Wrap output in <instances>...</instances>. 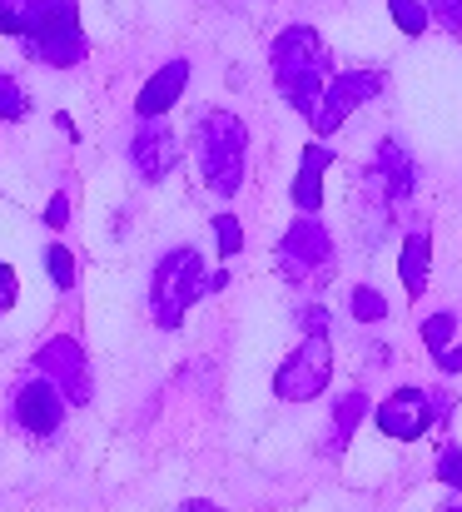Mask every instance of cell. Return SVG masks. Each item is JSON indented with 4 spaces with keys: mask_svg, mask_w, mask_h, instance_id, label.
Here are the masks:
<instances>
[{
    "mask_svg": "<svg viewBox=\"0 0 462 512\" xmlns=\"http://www.w3.org/2000/svg\"><path fill=\"white\" fill-rule=\"evenodd\" d=\"M363 413H368V393H363V388H353V393H343V398L333 403V438H328V453H338V448L353 438V428L363 423Z\"/></svg>",
    "mask_w": 462,
    "mask_h": 512,
    "instance_id": "2e32d148",
    "label": "cell"
},
{
    "mask_svg": "<svg viewBox=\"0 0 462 512\" xmlns=\"http://www.w3.org/2000/svg\"><path fill=\"white\" fill-rule=\"evenodd\" d=\"M438 478H443L453 493H462V448H443V453H438Z\"/></svg>",
    "mask_w": 462,
    "mask_h": 512,
    "instance_id": "cb8c5ba5",
    "label": "cell"
},
{
    "mask_svg": "<svg viewBox=\"0 0 462 512\" xmlns=\"http://www.w3.org/2000/svg\"><path fill=\"white\" fill-rule=\"evenodd\" d=\"M45 274H50L55 289H70V284H75V254H70L65 244H50V249H45Z\"/></svg>",
    "mask_w": 462,
    "mask_h": 512,
    "instance_id": "44dd1931",
    "label": "cell"
},
{
    "mask_svg": "<svg viewBox=\"0 0 462 512\" xmlns=\"http://www.w3.org/2000/svg\"><path fill=\"white\" fill-rule=\"evenodd\" d=\"M30 115V95L15 75H0V120H25Z\"/></svg>",
    "mask_w": 462,
    "mask_h": 512,
    "instance_id": "d6986e66",
    "label": "cell"
},
{
    "mask_svg": "<svg viewBox=\"0 0 462 512\" xmlns=\"http://www.w3.org/2000/svg\"><path fill=\"white\" fill-rule=\"evenodd\" d=\"M194 165L219 199H234L249 174V125L234 110H204L194 120Z\"/></svg>",
    "mask_w": 462,
    "mask_h": 512,
    "instance_id": "3957f363",
    "label": "cell"
},
{
    "mask_svg": "<svg viewBox=\"0 0 462 512\" xmlns=\"http://www.w3.org/2000/svg\"><path fill=\"white\" fill-rule=\"evenodd\" d=\"M423 5H428L433 25H443L453 40H462V0H423Z\"/></svg>",
    "mask_w": 462,
    "mask_h": 512,
    "instance_id": "603a6c76",
    "label": "cell"
},
{
    "mask_svg": "<svg viewBox=\"0 0 462 512\" xmlns=\"http://www.w3.org/2000/svg\"><path fill=\"white\" fill-rule=\"evenodd\" d=\"M328 378H333V348H328V339H304L279 363L274 393L284 403H308V398H318L328 388Z\"/></svg>",
    "mask_w": 462,
    "mask_h": 512,
    "instance_id": "30bf717a",
    "label": "cell"
},
{
    "mask_svg": "<svg viewBox=\"0 0 462 512\" xmlns=\"http://www.w3.org/2000/svg\"><path fill=\"white\" fill-rule=\"evenodd\" d=\"M388 90V75L383 70H343V75H333L328 80V90H323V100H318V110H313V130H318V140H328L348 115H358L368 100H378Z\"/></svg>",
    "mask_w": 462,
    "mask_h": 512,
    "instance_id": "ba28073f",
    "label": "cell"
},
{
    "mask_svg": "<svg viewBox=\"0 0 462 512\" xmlns=\"http://www.w3.org/2000/svg\"><path fill=\"white\" fill-rule=\"evenodd\" d=\"M45 224H50V229H65V224H70V199H65V194H55V199L45 204Z\"/></svg>",
    "mask_w": 462,
    "mask_h": 512,
    "instance_id": "4316f807",
    "label": "cell"
},
{
    "mask_svg": "<svg viewBox=\"0 0 462 512\" xmlns=\"http://www.w3.org/2000/svg\"><path fill=\"white\" fill-rule=\"evenodd\" d=\"M453 334H458V319H453V314H433V319H423V343H428L433 358H438L443 348H453Z\"/></svg>",
    "mask_w": 462,
    "mask_h": 512,
    "instance_id": "7402d4cb",
    "label": "cell"
},
{
    "mask_svg": "<svg viewBox=\"0 0 462 512\" xmlns=\"http://www.w3.org/2000/svg\"><path fill=\"white\" fill-rule=\"evenodd\" d=\"M443 512H462V503H448V508H443Z\"/></svg>",
    "mask_w": 462,
    "mask_h": 512,
    "instance_id": "f546056e",
    "label": "cell"
},
{
    "mask_svg": "<svg viewBox=\"0 0 462 512\" xmlns=\"http://www.w3.org/2000/svg\"><path fill=\"white\" fill-rule=\"evenodd\" d=\"M348 314H353L358 324H378V319H388V299H383L373 284H358V289L348 294Z\"/></svg>",
    "mask_w": 462,
    "mask_h": 512,
    "instance_id": "e0dca14e",
    "label": "cell"
},
{
    "mask_svg": "<svg viewBox=\"0 0 462 512\" xmlns=\"http://www.w3.org/2000/svg\"><path fill=\"white\" fill-rule=\"evenodd\" d=\"M184 90H189V60H164L150 80L140 85V95H135V115H140V120H164V115L179 105Z\"/></svg>",
    "mask_w": 462,
    "mask_h": 512,
    "instance_id": "4fadbf2b",
    "label": "cell"
},
{
    "mask_svg": "<svg viewBox=\"0 0 462 512\" xmlns=\"http://www.w3.org/2000/svg\"><path fill=\"white\" fill-rule=\"evenodd\" d=\"M174 512H224L219 503H209V498H189V503H179Z\"/></svg>",
    "mask_w": 462,
    "mask_h": 512,
    "instance_id": "f1b7e54d",
    "label": "cell"
},
{
    "mask_svg": "<svg viewBox=\"0 0 462 512\" xmlns=\"http://www.w3.org/2000/svg\"><path fill=\"white\" fill-rule=\"evenodd\" d=\"M453 408V398L443 388H393L383 403H378V428L393 438V443H418L433 423H443V413Z\"/></svg>",
    "mask_w": 462,
    "mask_h": 512,
    "instance_id": "8992f818",
    "label": "cell"
},
{
    "mask_svg": "<svg viewBox=\"0 0 462 512\" xmlns=\"http://www.w3.org/2000/svg\"><path fill=\"white\" fill-rule=\"evenodd\" d=\"M214 239H219V259H239L244 254V229L234 214H214Z\"/></svg>",
    "mask_w": 462,
    "mask_h": 512,
    "instance_id": "ffe728a7",
    "label": "cell"
},
{
    "mask_svg": "<svg viewBox=\"0 0 462 512\" xmlns=\"http://www.w3.org/2000/svg\"><path fill=\"white\" fill-rule=\"evenodd\" d=\"M413 189H418V165H413L408 145H403V140H383V145L373 150V165L363 170V199L388 214V209H398L403 199H413Z\"/></svg>",
    "mask_w": 462,
    "mask_h": 512,
    "instance_id": "52a82bcc",
    "label": "cell"
},
{
    "mask_svg": "<svg viewBox=\"0 0 462 512\" xmlns=\"http://www.w3.org/2000/svg\"><path fill=\"white\" fill-rule=\"evenodd\" d=\"M388 10H393V20H398L403 35H423V30L433 25V15H428L423 0H388Z\"/></svg>",
    "mask_w": 462,
    "mask_h": 512,
    "instance_id": "ac0fdd59",
    "label": "cell"
},
{
    "mask_svg": "<svg viewBox=\"0 0 462 512\" xmlns=\"http://www.w3.org/2000/svg\"><path fill=\"white\" fill-rule=\"evenodd\" d=\"M15 299H20V274L10 264H0V319L15 309Z\"/></svg>",
    "mask_w": 462,
    "mask_h": 512,
    "instance_id": "484cf974",
    "label": "cell"
},
{
    "mask_svg": "<svg viewBox=\"0 0 462 512\" xmlns=\"http://www.w3.org/2000/svg\"><path fill=\"white\" fill-rule=\"evenodd\" d=\"M299 329H304L308 339H328V309L323 304H304L299 309Z\"/></svg>",
    "mask_w": 462,
    "mask_h": 512,
    "instance_id": "d4e9b609",
    "label": "cell"
},
{
    "mask_svg": "<svg viewBox=\"0 0 462 512\" xmlns=\"http://www.w3.org/2000/svg\"><path fill=\"white\" fill-rule=\"evenodd\" d=\"M35 373L50 378V383L65 393V403H75V408H85V403L95 398L90 358H85V348L70 339V334H55L50 343H40V353H35Z\"/></svg>",
    "mask_w": 462,
    "mask_h": 512,
    "instance_id": "9c48e42d",
    "label": "cell"
},
{
    "mask_svg": "<svg viewBox=\"0 0 462 512\" xmlns=\"http://www.w3.org/2000/svg\"><path fill=\"white\" fill-rule=\"evenodd\" d=\"M269 75H274L279 95L289 100V110L313 120V110H318V100L333 80V55H328V45L318 40L313 25H289L269 45Z\"/></svg>",
    "mask_w": 462,
    "mask_h": 512,
    "instance_id": "6da1fadb",
    "label": "cell"
},
{
    "mask_svg": "<svg viewBox=\"0 0 462 512\" xmlns=\"http://www.w3.org/2000/svg\"><path fill=\"white\" fill-rule=\"evenodd\" d=\"M204 294H209V274H204V254L194 244L159 254L150 274V319L159 329H179Z\"/></svg>",
    "mask_w": 462,
    "mask_h": 512,
    "instance_id": "277c9868",
    "label": "cell"
},
{
    "mask_svg": "<svg viewBox=\"0 0 462 512\" xmlns=\"http://www.w3.org/2000/svg\"><path fill=\"white\" fill-rule=\"evenodd\" d=\"M398 274H403V289H408V294H423V289H428V274H433V239H428L423 229H413V234L403 239Z\"/></svg>",
    "mask_w": 462,
    "mask_h": 512,
    "instance_id": "9a60e30c",
    "label": "cell"
},
{
    "mask_svg": "<svg viewBox=\"0 0 462 512\" xmlns=\"http://www.w3.org/2000/svg\"><path fill=\"white\" fill-rule=\"evenodd\" d=\"M65 393L50 383V378H25V383H15V398H10V418H15V428L20 433H30V438H50L60 423H65Z\"/></svg>",
    "mask_w": 462,
    "mask_h": 512,
    "instance_id": "8fae6325",
    "label": "cell"
},
{
    "mask_svg": "<svg viewBox=\"0 0 462 512\" xmlns=\"http://www.w3.org/2000/svg\"><path fill=\"white\" fill-rule=\"evenodd\" d=\"M274 259H279V274L289 284H323L333 274V234L323 229L318 214H304L284 229Z\"/></svg>",
    "mask_w": 462,
    "mask_h": 512,
    "instance_id": "5b68a950",
    "label": "cell"
},
{
    "mask_svg": "<svg viewBox=\"0 0 462 512\" xmlns=\"http://www.w3.org/2000/svg\"><path fill=\"white\" fill-rule=\"evenodd\" d=\"M333 165V150L328 145H304V155H299V179H294V204H299V214H318L323 209V170Z\"/></svg>",
    "mask_w": 462,
    "mask_h": 512,
    "instance_id": "5bb4252c",
    "label": "cell"
},
{
    "mask_svg": "<svg viewBox=\"0 0 462 512\" xmlns=\"http://www.w3.org/2000/svg\"><path fill=\"white\" fill-rule=\"evenodd\" d=\"M438 373H462V343H453V348L438 353Z\"/></svg>",
    "mask_w": 462,
    "mask_h": 512,
    "instance_id": "83f0119b",
    "label": "cell"
},
{
    "mask_svg": "<svg viewBox=\"0 0 462 512\" xmlns=\"http://www.w3.org/2000/svg\"><path fill=\"white\" fill-rule=\"evenodd\" d=\"M179 160H184L179 135L164 120H140V130L130 140V165H135V174L145 184H159V179H169V174L179 170Z\"/></svg>",
    "mask_w": 462,
    "mask_h": 512,
    "instance_id": "7c38bea8",
    "label": "cell"
},
{
    "mask_svg": "<svg viewBox=\"0 0 462 512\" xmlns=\"http://www.w3.org/2000/svg\"><path fill=\"white\" fill-rule=\"evenodd\" d=\"M15 40L35 65L50 70H75L90 55L75 0H15Z\"/></svg>",
    "mask_w": 462,
    "mask_h": 512,
    "instance_id": "7a4b0ae2",
    "label": "cell"
}]
</instances>
